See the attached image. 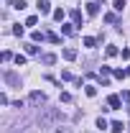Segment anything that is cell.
<instances>
[{
	"instance_id": "1",
	"label": "cell",
	"mask_w": 130,
	"mask_h": 133,
	"mask_svg": "<svg viewBox=\"0 0 130 133\" xmlns=\"http://www.w3.org/2000/svg\"><path fill=\"white\" fill-rule=\"evenodd\" d=\"M97 13H99V3H97V0H92V3H87V16H89V18H95Z\"/></svg>"
},
{
	"instance_id": "2",
	"label": "cell",
	"mask_w": 130,
	"mask_h": 133,
	"mask_svg": "<svg viewBox=\"0 0 130 133\" xmlns=\"http://www.w3.org/2000/svg\"><path fill=\"white\" fill-rule=\"evenodd\" d=\"M120 102H122V97H120V95H110V97H107L110 110H117V108H120Z\"/></svg>"
},
{
	"instance_id": "3",
	"label": "cell",
	"mask_w": 130,
	"mask_h": 133,
	"mask_svg": "<svg viewBox=\"0 0 130 133\" xmlns=\"http://www.w3.org/2000/svg\"><path fill=\"white\" fill-rule=\"evenodd\" d=\"M61 54H64V59H66V62H74V59H77V49H74V46H66Z\"/></svg>"
},
{
	"instance_id": "4",
	"label": "cell",
	"mask_w": 130,
	"mask_h": 133,
	"mask_svg": "<svg viewBox=\"0 0 130 133\" xmlns=\"http://www.w3.org/2000/svg\"><path fill=\"white\" fill-rule=\"evenodd\" d=\"M38 13H44V16L51 13V3L49 0H38Z\"/></svg>"
},
{
	"instance_id": "5",
	"label": "cell",
	"mask_w": 130,
	"mask_h": 133,
	"mask_svg": "<svg viewBox=\"0 0 130 133\" xmlns=\"http://www.w3.org/2000/svg\"><path fill=\"white\" fill-rule=\"evenodd\" d=\"M71 21H74V26H82V21H84V18H82V10H79V8H74V10H71Z\"/></svg>"
},
{
	"instance_id": "6",
	"label": "cell",
	"mask_w": 130,
	"mask_h": 133,
	"mask_svg": "<svg viewBox=\"0 0 130 133\" xmlns=\"http://www.w3.org/2000/svg\"><path fill=\"white\" fill-rule=\"evenodd\" d=\"M31 102H46V95L38 92V90H33V92H31Z\"/></svg>"
},
{
	"instance_id": "7",
	"label": "cell",
	"mask_w": 130,
	"mask_h": 133,
	"mask_svg": "<svg viewBox=\"0 0 130 133\" xmlns=\"http://www.w3.org/2000/svg\"><path fill=\"white\" fill-rule=\"evenodd\" d=\"M5 82L8 84H20V79H18V74H13V72H5Z\"/></svg>"
},
{
	"instance_id": "8",
	"label": "cell",
	"mask_w": 130,
	"mask_h": 133,
	"mask_svg": "<svg viewBox=\"0 0 130 133\" xmlns=\"http://www.w3.org/2000/svg\"><path fill=\"white\" fill-rule=\"evenodd\" d=\"M122 128H125V125H122L120 120H112V123H110V131L112 133H122Z\"/></svg>"
},
{
	"instance_id": "9",
	"label": "cell",
	"mask_w": 130,
	"mask_h": 133,
	"mask_svg": "<svg viewBox=\"0 0 130 133\" xmlns=\"http://www.w3.org/2000/svg\"><path fill=\"white\" fill-rule=\"evenodd\" d=\"M61 33H64V36H71V33H74V23H64V26H61Z\"/></svg>"
},
{
	"instance_id": "10",
	"label": "cell",
	"mask_w": 130,
	"mask_h": 133,
	"mask_svg": "<svg viewBox=\"0 0 130 133\" xmlns=\"http://www.w3.org/2000/svg\"><path fill=\"white\" fill-rule=\"evenodd\" d=\"M84 92H87V97H95V95H97V87H95V84H87Z\"/></svg>"
},
{
	"instance_id": "11",
	"label": "cell",
	"mask_w": 130,
	"mask_h": 133,
	"mask_svg": "<svg viewBox=\"0 0 130 133\" xmlns=\"http://www.w3.org/2000/svg\"><path fill=\"white\" fill-rule=\"evenodd\" d=\"M112 74L117 77V79H125V77H128V69H115Z\"/></svg>"
},
{
	"instance_id": "12",
	"label": "cell",
	"mask_w": 130,
	"mask_h": 133,
	"mask_svg": "<svg viewBox=\"0 0 130 133\" xmlns=\"http://www.w3.org/2000/svg\"><path fill=\"white\" fill-rule=\"evenodd\" d=\"M46 38H49L51 44H61V36H56V33H46Z\"/></svg>"
},
{
	"instance_id": "13",
	"label": "cell",
	"mask_w": 130,
	"mask_h": 133,
	"mask_svg": "<svg viewBox=\"0 0 130 133\" xmlns=\"http://www.w3.org/2000/svg\"><path fill=\"white\" fill-rule=\"evenodd\" d=\"M97 128H99V131H105V128H110V123H107L105 118H97Z\"/></svg>"
},
{
	"instance_id": "14",
	"label": "cell",
	"mask_w": 130,
	"mask_h": 133,
	"mask_svg": "<svg viewBox=\"0 0 130 133\" xmlns=\"http://www.w3.org/2000/svg\"><path fill=\"white\" fill-rule=\"evenodd\" d=\"M31 38H33V41H44V38H46V33H41V31H33V33H31Z\"/></svg>"
},
{
	"instance_id": "15",
	"label": "cell",
	"mask_w": 130,
	"mask_h": 133,
	"mask_svg": "<svg viewBox=\"0 0 130 133\" xmlns=\"http://www.w3.org/2000/svg\"><path fill=\"white\" fill-rule=\"evenodd\" d=\"M95 44H97V41H95L92 36H87V38H84V46H87V49H95Z\"/></svg>"
},
{
	"instance_id": "16",
	"label": "cell",
	"mask_w": 130,
	"mask_h": 133,
	"mask_svg": "<svg viewBox=\"0 0 130 133\" xmlns=\"http://www.w3.org/2000/svg\"><path fill=\"white\" fill-rule=\"evenodd\" d=\"M54 21H59V23L64 21V10H61V8H59V10H54Z\"/></svg>"
},
{
	"instance_id": "17",
	"label": "cell",
	"mask_w": 130,
	"mask_h": 133,
	"mask_svg": "<svg viewBox=\"0 0 130 133\" xmlns=\"http://www.w3.org/2000/svg\"><path fill=\"white\" fill-rule=\"evenodd\" d=\"M54 62H56L54 54H44V64H54Z\"/></svg>"
},
{
	"instance_id": "18",
	"label": "cell",
	"mask_w": 130,
	"mask_h": 133,
	"mask_svg": "<svg viewBox=\"0 0 130 133\" xmlns=\"http://www.w3.org/2000/svg\"><path fill=\"white\" fill-rule=\"evenodd\" d=\"M105 54H107V56H117V46H112V44H110V46H107V51H105Z\"/></svg>"
},
{
	"instance_id": "19",
	"label": "cell",
	"mask_w": 130,
	"mask_h": 133,
	"mask_svg": "<svg viewBox=\"0 0 130 133\" xmlns=\"http://www.w3.org/2000/svg\"><path fill=\"white\" fill-rule=\"evenodd\" d=\"M112 8H115V10H122V8H125V0H115Z\"/></svg>"
},
{
	"instance_id": "20",
	"label": "cell",
	"mask_w": 130,
	"mask_h": 133,
	"mask_svg": "<svg viewBox=\"0 0 130 133\" xmlns=\"http://www.w3.org/2000/svg\"><path fill=\"white\" fill-rule=\"evenodd\" d=\"M36 23H38V18H36V16H28V18H26V26H36Z\"/></svg>"
},
{
	"instance_id": "21",
	"label": "cell",
	"mask_w": 130,
	"mask_h": 133,
	"mask_svg": "<svg viewBox=\"0 0 130 133\" xmlns=\"http://www.w3.org/2000/svg\"><path fill=\"white\" fill-rule=\"evenodd\" d=\"M13 8H18V10H23V8H26V0H16V3H13Z\"/></svg>"
},
{
	"instance_id": "22",
	"label": "cell",
	"mask_w": 130,
	"mask_h": 133,
	"mask_svg": "<svg viewBox=\"0 0 130 133\" xmlns=\"http://www.w3.org/2000/svg\"><path fill=\"white\" fill-rule=\"evenodd\" d=\"M16 64H18V66L26 64V56H23V54H18V56H16Z\"/></svg>"
},
{
	"instance_id": "23",
	"label": "cell",
	"mask_w": 130,
	"mask_h": 133,
	"mask_svg": "<svg viewBox=\"0 0 130 133\" xmlns=\"http://www.w3.org/2000/svg\"><path fill=\"white\" fill-rule=\"evenodd\" d=\"M61 79H64V82H69V79H71V72H69V69H64V72H61Z\"/></svg>"
},
{
	"instance_id": "24",
	"label": "cell",
	"mask_w": 130,
	"mask_h": 133,
	"mask_svg": "<svg viewBox=\"0 0 130 133\" xmlns=\"http://www.w3.org/2000/svg\"><path fill=\"white\" fill-rule=\"evenodd\" d=\"M26 51H28V54H38V46H33V44H28V46H26Z\"/></svg>"
},
{
	"instance_id": "25",
	"label": "cell",
	"mask_w": 130,
	"mask_h": 133,
	"mask_svg": "<svg viewBox=\"0 0 130 133\" xmlns=\"http://www.w3.org/2000/svg\"><path fill=\"white\" fill-rule=\"evenodd\" d=\"M13 33H16V36H23V26H20V23H18L16 28H13Z\"/></svg>"
},
{
	"instance_id": "26",
	"label": "cell",
	"mask_w": 130,
	"mask_h": 133,
	"mask_svg": "<svg viewBox=\"0 0 130 133\" xmlns=\"http://www.w3.org/2000/svg\"><path fill=\"white\" fill-rule=\"evenodd\" d=\"M61 102H71V95L69 92H61Z\"/></svg>"
},
{
	"instance_id": "27",
	"label": "cell",
	"mask_w": 130,
	"mask_h": 133,
	"mask_svg": "<svg viewBox=\"0 0 130 133\" xmlns=\"http://www.w3.org/2000/svg\"><path fill=\"white\" fill-rule=\"evenodd\" d=\"M122 100H125V102H130V90H125V92H122Z\"/></svg>"
},
{
	"instance_id": "28",
	"label": "cell",
	"mask_w": 130,
	"mask_h": 133,
	"mask_svg": "<svg viewBox=\"0 0 130 133\" xmlns=\"http://www.w3.org/2000/svg\"><path fill=\"white\" fill-rule=\"evenodd\" d=\"M8 3H10V0H8Z\"/></svg>"
}]
</instances>
